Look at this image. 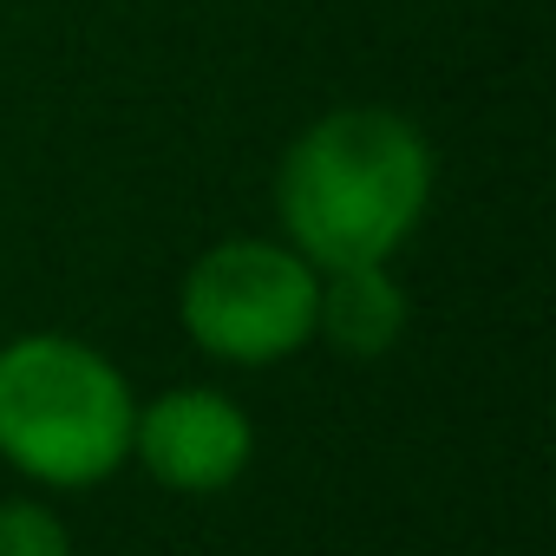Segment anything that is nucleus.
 <instances>
[{
	"mask_svg": "<svg viewBox=\"0 0 556 556\" xmlns=\"http://www.w3.org/2000/svg\"><path fill=\"white\" fill-rule=\"evenodd\" d=\"M321 268L282 236L210 242L177 289V321L197 354L223 367H275L315 341Z\"/></svg>",
	"mask_w": 556,
	"mask_h": 556,
	"instance_id": "7ed1b4c3",
	"label": "nucleus"
},
{
	"mask_svg": "<svg viewBox=\"0 0 556 556\" xmlns=\"http://www.w3.org/2000/svg\"><path fill=\"white\" fill-rule=\"evenodd\" d=\"M406 334V289L393 282L387 262L361 268H321L315 295V341H328L348 361H380Z\"/></svg>",
	"mask_w": 556,
	"mask_h": 556,
	"instance_id": "39448f33",
	"label": "nucleus"
},
{
	"mask_svg": "<svg viewBox=\"0 0 556 556\" xmlns=\"http://www.w3.org/2000/svg\"><path fill=\"white\" fill-rule=\"evenodd\" d=\"M131 458L157 491L216 497L255 458V426L223 387H164L131 419Z\"/></svg>",
	"mask_w": 556,
	"mask_h": 556,
	"instance_id": "20e7f679",
	"label": "nucleus"
},
{
	"mask_svg": "<svg viewBox=\"0 0 556 556\" xmlns=\"http://www.w3.org/2000/svg\"><path fill=\"white\" fill-rule=\"evenodd\" d=\"M439 157L393 105H334L295 131L275 164V223L315 268L393 262L426 223Z\"/></svg>",
	"mask_w": 556,
	"mask_h": 556,
	"instance_id": "f257e3e1",
	"label": "nucleus"
},
{
	"mask_svg": "<svg viewBox=\"0 0 556 556\" xmlns=\"http://www.w3.org/2000/svg\"><path fill=\"white\" fill-rule=\"evenodd\" d=\"M138 393L79 334H14L0 348V465L47 491H92L131 465Z\"/></svg>",
	"mask_w": 556,
	"mask_h": 556,
	"instance_id": "f03ea898",
	"label": "nucleus"
},
{
	"mask_svg": "<svg viewBox=\"0 0 556 556\" xmlns=\"http://www.w3.org/2000/svg\"><path fill=\"white\" fill-rule=\"evenodd\" d=\"M0 556H73V530L40 497H0Z\"/></svg>",
	"mask_w": 556,
	"mask_h": 556,
	"instance_id": "423d86ee",
	"label": "nucleus"
}]
</instances>
